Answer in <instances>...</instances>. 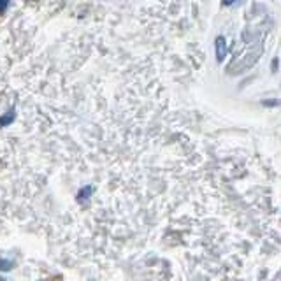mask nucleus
<instances>
[{"label":"nucleus","mask_w":281,"mask_h":281,"mask_svg":"<svg viewBox=\"0 0 281 281\" xmlns=\"http://www.w3.org/2000/svg\"><path fill=\"white\" fill-rule=\"evenodd\" d=\"M215 46H216V60L221 63L225 60V53H227V44H225V37H216L215 40Z\"/></svg>","instance_id":"f257e3e1"},{"label":"nucleus","mask_w":281,"mask_h":281,"mask_svg":"<svg viewBox=\"0 0 281 281\" xmlns=\"http://www.w3.org/2000/svg\"><path fill=\"white\" fill-rule=\"evenodd\" d=\"M14 120H16V109H14V107H11L7 113H4L2 116H0V128L9 127Z\"/></svg>","instance_id":"f03ea898"},{"label":"nucleus","mask_w":281,"mask_h":281,"mask_svg":"<svg viewBox=\"0 0 281 281\" xmlns=\"http://www.w3.org/2000/svg\"><path fill=\"white\" fill-rule=\"evenodd\" d=\"M90 195H92V186H90V184H86L84 188L79 190V193H78V201H79V202L88 201V199H90Z\"/></svg>","instance_id":"7ed1b4c3"},{"label":"nucleus","mask_w":281,"mask_h":281,"mask_svg":"<svg viewBox=\"0 0 281 281\" xmlns=\"http://www.w3.org/2000/svg\"><path fill=\"white\" fill-rule=\"evenodd\" d=\"M14 267V262L13 260H7V259H0V271H11V269Z\"/></svg>","instance_id":"20e7f679"},{"label":"nucleus","mask_w":281,"mask_h":281,"mask_svg":"<svg viewBox=\"0 0 281 281\" xmlns=\"http://www.w3.org/2000/svg\"><path fill=\"white\" fill-rule=\"evenodd\" d=\"M9 7V2L7 0H0V14H4L5 13V9Z\"/></svg>","instance_id":"39448f33"},{"label":"nucleus","mask_w":281,"mask_h":281,"mask_svg":"<svg viewBox=\"0 0 281 281\" xmlns=\"http://www.w3.org/2000/svg\"><path fill=\"white\" fill-rule=\"evenodd\" d=\"M272 70H274V72L278 70V58H274V60H272Z\"/></svg>","instance_id":"423d86ee"},{"label":"nucleus","mask_w":281,"mask_h":281,"mask_svg":"<svg viewBox=\"0 0 281 281\" xmlns=\"http://www.w3.org/2000/svg\"><path fill=\"white\" fill-rule=\"evenodd\" d=\"M0 281H5V280H4V278H2V276H0Z\"/></svg>","instance_id":"0eeeda50"}]
</instances>
